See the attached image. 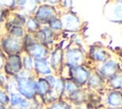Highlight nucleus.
Segmentation results:
<instances>
[{
    "instance_id": "7ed1b4c3",
    "label": "nucleus",
    "mask_w": 122,
    "mask_h": 109,
    "mask_svg": "<svg viewBox=\"0 0 122 109\" xmlns=\"http://www.w3.org/2000/svg\"><path fill=\"white\" fill-rule=\"evenodd\" d=\"M75 79H77L79 82H84L88 77V73L81 67H75L72 72Z\"/></svg>"
},
{
    "instance_id": "dca6fc26",
    "label": "nucleus",
    "mask_w": 122,
    "mask_h": 109,
    "mask_svg": "<svg viewBox=\"0 0 122 109\" xmlns=\"http://www.w3.org/2000/svg\"><path fill=\"white\" fill-rule=\"evenodd\" d=\"M60 53L57 51V52H55L54 54H53V55H52V63H54V64H58V62L60 61Z\"/></svg>"
},
{
    "instance_id": "5701e85b",
    "label": "nucleus",
    "mask_w": 122,
    "mask_h": 109,
    "mask_svg": "<svg viewBox=\"0 0 122 109\" xmlns=\"http://www.w3.org/2000/svg\"><path fill=\"white\" fill-rule=\"evenodd\" d=\"M0 19H1V11H0Z\"/></svg>"
},
{
    "instance_id": "2eb2a0df",
    "label": "nucleus",
    "mask_w": 122,
    "mask_h": 109,
    "mask_svg": "<svg viewBox=\"0 0 122 109\" xmlns=\"http://www.w3.org/2000/svg\"><path fill=\"white\" fill-rule=\"evenodd\" d=\"M27 25H28L29 29H30V30H35V29L37 28V26H38L37 23H36V21L33 20V19H30V20L28 21Z\"/></svg>"
},
{
    "instance_id": "20e7f679",
    "label": "nucleus",
    "mask_w": 122,
    "mask_h": 109,
    "mask_svg": "<svg viewBox=\"0 0 122 109\" xmlns=\"http://www.w3.org/2000/svg\"><path fill=\"white\" fill-rule=\"evenodd\" d=\"M35 65H36V69L38 72L42 73V74H50L51 70L47 65L46 60L42 59V58H37L35 60Z\"/></svg>"
},
{
    "instance_id": "9d476101",
    "label": "nucleus",
    "mask_w": 122,
    "mask_h": 109,
    "mask_svg": "<svg viewBox=\"0 0 122 109\" xmlns=\"http://www.w3.org/2000/svg\"><path fill=\"white\" fill-rule=\"evenodd\" d=\"M114 69H115V64H114L113 62L110 61V62L106 63V65H105L104 68H103V71H104V73H105L106 75H112V74L113 73Z\"/></svg>"
},
{
    "instance_id": "a211bd4d",
    "label": "nucleus",
    "mask_w": 122,
    "mask_h": 109,
    "mask_svg": "<svg viewBox=\"0 0 122 109\" xmlns=\"http://www.w3.org/2000/svg\"><path fill=\"white\" fill-rule=\"evenodd\" d=\"M52 109H70V108L65 103H58V104H55L52 107Z\"/></svg>"
},
{
    "instance_id": "0eeeda50",
    "label": "nucleus",
    "mask_w": 122,
    "mask_h": 109,
    "mask_svg": "<svg viewBox=\"0 0 122 109\" xmlns=\"http://www.w3.org/2000/svg\"><path fill=\"white\" fill-rule=\"evenodd\" d=\"M5 48L7 51L9 52H17L19 49H20V45L17 41L13 40V39H9V40H6L5 43Z\"/></svg>"
},
{
    "instance_id": "39448f33",
    "label": "nucleus",
    "mask_w": 122,
    "mask_h": 109,
    "mask_svg": "<svg viewBox=\"0 0 122 109\" xmlns=\"http://www.w3.org/2000/svg\"><path fill=\"white\" fill-rule=\"evenodd\" d=\"M52 14V11L50 7L48 6H44L42 8H40V10L37 12V17H39L41 20H45L48 19L49 17H51Z\"/></svg>"
},
{
    "instance_id": "ddd939ff",
    "label": "nucleus",
    "mask_w": 122,
    "mask_h": 109,
    "mask_svg": "<svg viewBox=\"0 0 122 109\" xmlns=\"http://www.w3.org/2000/svg\"><path fill=\"white\" fill-rule=\"evenodd\" d=\"M23 100V98L19 95H12L10 98V101L13 105H19V103Z\"/></svg>"
},
{
    "instance_id": "412c9836",
    "label": "nucleus",
    "mask_w": 122,
    "mask_h": 109,
    "mask_svg": "<svg viewBox=\"0 0 122 109\" xmlns=\"http://www.w3.org/2000/svg\"><path fill=\"white\" fill-rule=\"evenodd\" d=\"M112 81H113V86H114V87H119V86L122 84V80H121L119 77H115Z\"/></svg>"
},
{
    "instance_id": "6ab92c4d",
    "label": "nucleus",
    "mask_w": 122,
    "mask_h": 109,
    "mask_svg": "<svg viewBox=\"0 0 122 109\" xmlns=\"http://www.w3.org/2000/svg\"><path fill=\"white\" fill-rule=\"evenodd\" d=\"M24 62H25V67L27 69H30L31 68V59L30 57H26Z\"/></svg>"
},
{
    "instance_id": "f3484780",
    "label": "nucleus",
    "mask_w": 122,
    "mask_h": 109,
    "mask_svg": "<svg viewBox=\"0 0 122 109\" xmlns=\"http://www.w3.org/2000/svg\"><path fill=\"white\" fill-rule=\"evenodd\" d=\"M94 56H95L96 59H99V60H103L104 57H105L103 52H101V51H96L95 54H94Z\"/></svg>"
},
{
    "instance_id": "f03ea898",
    "label": "nucleus",
    "mask_w": 122,
    "mask_h": 109,
    "mask_svg": "<svg viewBox=\"0 0 122 109\" xmlns=\"http://www.w3.org/2000/svg\"><path fill=\"white\" fill-rule=\"evenodd\" d=\"M20 67H21V62H20V59L18 56H11L7 64V70L10 71V73H16L20 70Z\"/></svg>"
},
{
    "instance_id": "1a4fd4ad",
    "label": "nucleus",
    "mask_w": 122,
    "mask_h": 109,
    "mask_svg": "<svg viewBox=\"0 0 122 109\" xmlns=\"http://www.w3.org/2000/svg\"><path fill=\"white\" fill-rule=\"evenodd\" d=\"M109 102H110L112 105H119V103L121 102V98H120V97H119L118 94L112 93V94L110 95Z\"/></svg>"
},
{
    "instance_id": "f8f14e48",
    "label": "nucleus",
    "mask_w": 122,
    "mask_h": 109,
    "mask_svg": "<svg viewBox=\"0 0 122 109\" xmlns=\"http://www.w3.org/2000/svg\"><path fill=\"white\" fill-rule=\"evenodd\" d=\"M47 88H48V86H47V82H46L45 80H40V81L37 83V89H38V91H39L41 94L45 93V92L47 91Z\"/></svg>"
},
{
    "instance_id": "6e6552de",
    "label": "nucleus",
    "mask_w": 122,
    "mask_h": 109,
    "mask_svg": "<svg viewBox=\"0 0 122 109\" xmlns=\"http://www.w3.org/2000/svg\"><path fill=\"white\" fill-rule=\"evenodd\" d=\"M30 51H31L32 54L38 58H40L44 54V49L40 45H37V44H32L30 47Z\"/></svg>"
},
{
    "instance_id": "4be33fe9",
    "label": "nucleus",
    "mask_w": 122,
    "mask_h": 109,
    "mask_svg": "<svg viewBox=\"0 0 122 109\" xmlns=\"http://www.w3.org/2000/svg\"><path fill=\"white\" fill-rule=\"evenodd\" d=\"M0 109H4V107H3V106H2L1 104H0Z\"/></svg>"
},
{
    "instance_id": "423d86ee",
    "label": "nucleus",
    "mask_w": 122,
    "mask_h": 109,
    "mask_svg": "<svg viewBox=\"0 0 122 109\" xmlns=\"http://www.w3.org/2000/svg\"><path fill=\"white\" fill-rule=\"evenodd\" d=\"M81 58H82V54L78 51H71L68 54V60L71 64H77V63H79L81 61Z\"/></svg>"
},
{
    "instance_id": "f257e3e1",
    "label": "nucleus",
    "mask_w": 122,
    "mask_h": 109,
    "mask_svg": "<svg viewBox=\"0 0 122 109\" xmlns=\"http://www.w3.org/2000/svg\"><path fill=\"white\" fill-rule=\"evenodd\" d=\"M18 89L24 96L30 98L35 91V83L26 78H20L18 80Z\"/></svg>"
},
{
    "instance_id": "aec40b11",
    "label": "nucleus",
    "mask_w": 122,
    "mask_h": 109,
    "mask_svg": "<svg viewBox=\"0 0 122 109\" xmlns=\"http://www.w3.org/2000/svg\"><path fill=\"white\" fill-rule=\"evenodd\" d=\"M7 100H8V98H7L6 94L0 90V102L4 103V102H7Z\"/></svg>"
},
{
    "instance_id": "4468645a",
    "label": "nucleus",
    "mask_w": 122,
    "mask_h": 109,
    "mask_svg": "<svg viewBox=\"0 0 122 109\" xmlns=\"http://www.w3.org/2000/svg\"><path fill=\"white\" fill-rule=\"evenodd\" d=\"M51 26L53 29H60L61 26H62V23H61L60 20L54 19V20H51Z\"/></svg>"
},
{
    "instance_id": "9b49d317",
    "label": "nucleus",
    "mask_w": 122,
    "mask_h": 109,
    "mask_svg": "<svg viewBox=\"0 0 122 109\" xmlns=\"http://www.w3.org/2000/svg\"><path fill=\"white\" fill-rule=\"evenodd\" d=\"M72 24H74V26L76 27L78 25V21H77V18L70 15V16H67V27L70 28V29H74V27L72 26Z\"/></svg>"
}]
</instances>
